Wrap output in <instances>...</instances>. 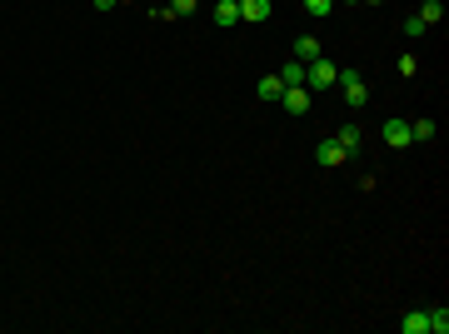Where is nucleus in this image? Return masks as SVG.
I'll use <instances>...</instances> for the list:
<instances>
[{"mask_svg": "<svg viewBox=\"0 0 449 334\" xmlns=\"http://www.w3.org/2000/svg\"><path fill=\"white\" fill-rule=\"evenodd\" d=\"M415 135H410V120H384V145H395V150H405Z\"/></svg>", "mask_w": 449, "mask_h": 334, "instance_id": "20e7f679", "label": "nucleus"}, {"mask_svg": "<svg viewBox=\"0 0 449 334\" xmlns=\"http://www.w3.org/2000/svg\"><path fill=\"white\" fill-rule=\"evenodd\" d=\"M315 160H320V165H345L350 155H345V145H340V140H334V135H329V140H320V150H315Z\"/></svg>", "mask_w": 449, "mask_h": 334, "instance_id": "39448f33", "label": "nucleus"}, {"mask_svg": "<svg viewBox=\"0 0 449 334\" xmlns=\"http://www.w3.org/2000/svg\"><path fill=\"white\" fill-rule=\"evenodd\" d=\"M439 15H444V6H439V0H424V6H419V20H424V25H434Z\"/></svg>", "mask_w": 449, "mask_h": 334, "instance_id": "4468645a", "label": "nucleus"}, {"mask_svg": "<svg viewBox=\"0 0 449 334\" xmlns=\"http://www.w3.org/2000/svg\"><path fill=\"white\" fill-rule=\"evenodd\" d=\"M429 314V334H449V309L439 304V309H424Z\"/></svg>", "mask_w": 449, "mask_h": 334, "instance_id": "f8f14e48", "label": "nucleus"}, {"mask_svg": "<svg viewBox=\"0 0 449 334\" xmlns=\"http://www.w3.org/2000/svg\"><path fill=\"white\" fill-rule=\"evenodd\" d=\"M410 135H415V140H429V135H434V120H410Z\"/></svg>", "mask_w": 449, "mask_h": 334, "instance_id": "2eb2a0df", "label": "nucleus"}, {"mask_svg": "<svg viewBox=\"0 0 449 334\" xmlns=\"http://www.w3.org/2000/svg\"><path fill=\"white\" fill-rule=\"evenodd\" d=\"M240 20V6H235V0H220V6H215V25H235Z\"/></svg>", "mask_w": 449, "mask_h": 334, "instance_id": "9d476101", "label": "nucleus"}, {"mask_svg": "<svg viewBox=\"0 0 449 334\" xmlns=\"http://www.w3.org/2000/svg\"><path fill=\"white\" fill-rule=\"evenodd\" d=\"M195 6H200V0H170V11H175V15H190Z\"/></svg>", "mask_w": 449, "mask_h": 334, "instance_id": "a211bd4d", "label": "nucleus"}, {"mask_svg": "<svg viewBox=\"0 0 449 334\" xmlns=\"http://www.w3.org/2000/svg\"><path fill=\"white\" fill-rule=\"evenodd\" d=\"M334 85H340V90H345V100H350L355 110H360L365 100H369V85L360 80V70H340V75H334Z\"/></svg>", "mask_w": 449, "mask_h": 334, "instance_id": "f03ea898", "label": "nucleus"}, {"mask_svg": "<svg viewBox=\"0 0 449 334\" xmlns=\"http://www.w3.org/2000/svg\"><path fill=\"white\" fill-rule=\"evenodd\" d=\"M295 60H300V65L320 60V40H315V35H295Z\"/></svg>", "mask_w": 449, "mask_h": 334, "instance_id": "0eeeda50", "label": "nucleus"}, {"mask_svg": "<svg viewBox=\"0 0 449 334\" xmlns=\"http://www.w3.org/2000/svg\"><path fill=\"white\" fill-rule=\"evenodd\" d=\"M334 140L345 145V155H355V150H360V125H340V135H334Z\"/></svg>", "mask_w": 449, "mask_h": 334, "instance_id": "9b49d317", "label": "nucleus"}, {"mask_svg": "<svg viewBox=\"0 0 449 334\" xmlns=\"http://www.w3.org/2000/svg\"><path fill=\"white\" fill-rule=\"evenodd\" d=\"M305 11H310V15H329V11H334V0H305Z\"/></svg>", "mask_w": 449, "mask_h": 334, "instance_id": "dca6fc26", "label": "nucleus"}, {"mask_svg": "<svg viewBox=\"0 0 449 334\" xmlns=\"http://www.w3.org/2000/svg\"><path fill=\"white\" fill-rule=\"evenodd\" d=\"M110 6H115V0H95V11H110Z\"/></svg>", "mask_w": 449, "mask_h": 334, "instance_id": "6ab92c4d", "label": "nucleus"}, {"mask_svg": "<svg viewBox=\"0 0 449 334\" xmlns=\"http://www.w3.org/2000/svg\"><path fill=\"white\" fill-rule=\"evenodd\" d=\"M255 95H260V100H279V95H285V80H279V75H265V80L255 85Z\"/></svg>", "mask_w": 449, "mask_h": 334, "instance_id": "1a4fd4ad", "label": "nucleus"}, {"mask_svg": "<svg viewBox=\"0 0 449 334\" xmlns=\"http://www.w3.org/2000/svg\"><path fill=\"white\" fill-rule=\"evenodd\" d=\"M334 75H340V65L324 60V55L305 65V85H310V90H329V85H334Z\"/></svg>", "mask_w": 449, "mask_h": 334, "instance_id": "f257e3e1", "label": "nucleus"}, {"mask_svg": "<svg viewBox=\"0 0 449 334\" xmlns=\"http://www.w3.org/2000/svg\"><path fill=\"white\" fill-rule=\"evenodd\" d=\"M120 6H125V0H120Z\"/></svg>", "mask_w": 449, "mask_h": 334, "instance_id": "412c9836", "label": "nucleus"}, {"mask_svg": "<svg viewBox=\"0 0 449 334\" xmlns=\"http://www.w3.org/2000/svg\"><path fill=\"white\" fill-rule=\"evenodd\" d=\"M279 105H285L290 115H305V110H310V85H285V95H279Z\"/></svg>", "mask_w": 449, "mask_h": 334, "instance_id": "7ed1b4c3", "label": "nucleus"}, {"mask_svg": "<svg viewBox=\"0 0 449 334\" xmlns=\"http://www.w3.org/2000/svg\"><path fill=\"white\" fill-rule=\"evenodd\" d=\"M350 6H379V0H350Z\"/></svg>", "mask_w": 449, "mask_h": 334, "instance_id": "aec40b11", "label": "nucleus"}, {"mask_svg": "<svg viewBox=\"0 0 449 334\" xmlns=\"http://www.w3.org/2000/svg\"><path fill=\"white\" fill-rule=\"evenodd\" d=\"M405 35H410V40H419V35H424V20H419V15H410V20H405Z\"/></svg>", "mask_w": 449, "mask_h": 334, "instance_id": "f3484780", "label": "nucleus"}, {"mask_svg": "<svg viewBox=\"0 0 449 334\" xmlns=\"http://www.w3.org/2000/svg\"><path fill=\"white\" fill-rule=\"evenodd\" d=\"M279 80H285V85H305V65H300V60H290L285 70H279Z\"/></svg>", "mask_w": 449, "mask_h": 334, "instance_id": "ddd939ff", "label": "nucleus"}, {"mask_svg": "<svg viewBox=\"0 0 449 334\" xmlns=\"http://www.w3.org/2000/svg\"><path fill=\"white\" fill-rule=\"evenodd\" d=\"M400 334H429V314H424V309H410V314L400 319Z\"/></svg>", "mask_w": 449, "mask_h": 334, "instance_id": "6e6552de", "label": "nucleus"}, {"mask_svg": "<svg viewBox=\"0 0 449 334\" xmlns=\"http://www.w3.org/2000/svg\"><path fill=\"white\" fill-rule=\"evenodd\" d=\"M270 11H274L270 0H240V20H255L260 25V20H270Z\"/></svg>", "mask_w": 449, "mask_h": 334, "instance_id": "423d86ee", "label": "nucleus"}]
</instances>
